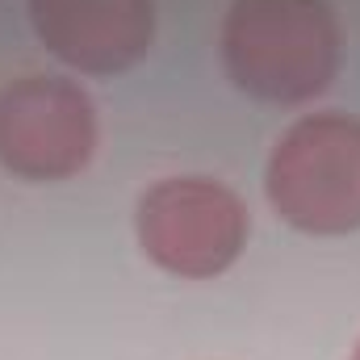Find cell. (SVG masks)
Segmentation results:
<instances>
[{
    "label": "cell",
    "mask_w": 360,
    "mask_h": 360,
    "mask_svg": "<svg viewBox=\"0 0 360 360\" xmlns=\"http://www.w3.org/2000/svg\"><path fill=\"white\" fill-rule=\"evenodd\" d=\"M352 360H360V344H356V352H352Z\"/></svg>",
    "instance_id": "6"
},
{
    "label": "cell",
    "mask_w": 360,
    "mask_h": 360,
    "mask_svg": "<svg viewBox=\"0 0 360 360\" xmlns=\"http://www.w3.org/2000/svg\"><path fill=\"white\" fill-rule=\"evenodd\" d=\"M248 205L235 188L210 176H168L151 184L134 210L143 256L180 281H210L248 248Z\"/></svg>",
    "instance_id": "3"
},
{
    "label": "cell",
    "mask_w": 360,
    "mask_h": 360,
    "mask_svg": "<svg viewBox=\"0 0 360 360\" xmlns=\"http://www.w3.org/2000/svg\"><path fill=\"white\" fill-rule=\"evenodd\" d=\"M264 193L302 235L360 231V117L340 109L297 117L272 147Z\"/></svg>",
    "instance_id": "2"
},
{
    "label": "cell",
    "mask_w": 360,
    "mask_h": 360,
    "mask_svg": "<svg viewBox=\"0 0 360 360\" xmlns=\"http://www.w3.org/2000/svg\"><path fill=\"white\" fill-rule=\"evenodd\" d=\"M96 109L76 80L21 76L0 89V168L17 180L51 184L89 168Z\"/></svg>",
    "instance_id": "4"
},
{
    "label": "cell",
    "mask_w": 360,
    "mask_h": 360,
    "mask_svg": "<svg viewBox=\"0 0 360 360\" xmlns=\"http://www.w3.org/2000/svg\"><path fill=\"white\" fill-rule=\"evenodd\" d=\"M218 46L235 89L269 105H306L340 72L327 0H231Z\"/></svg>",
    "instance_id": "1"
},
{
    "label": "cell",
    "mask_w": 360,
    "mask_h": 360,
    "mask_svg": "<svg viewBox=\"0 0 360 360\" xmlns=\"http://www.w3.org/2000/svg\"><path fill=\"white\" fill-rule=\"evenodd\" d=\"M38 42L84 76L130 72L155 42V0H30Z\"/></svg>",
    "instance_id": "5"
}]
</instances>
